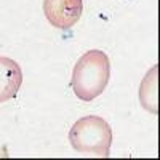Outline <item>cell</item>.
Listing matches in <instances>:
<instances>
[{"mask_svg": "<svg viewBox=\"0 0 160 160\" xmlns=\"http://www.w3.org/2000/svg\"><path fill=\"white\" fill-rule=\"evenodd\" d=\"M22 71L16 61L0 56V102L13 99L21 88Z\"/></svg>", "mask_w": 160, "mask_h": 160, "instance_id": "obj_4", "label": "cell"}, {"mask_svg": "<svg viewBox=\"0 0 160 160\" xmlns=\"http://www.w3.org/2000/svg\"><path fill=\"white\" fill-rule=\"evenodd\" d=\"M111 77L109 58L101 50H90L80 58L74 68L71 85L82 101H93L106 90Z\"/></svg>", "mask_w": 160, "mask_h": 160, "instance_id": "obj_1", "label": "cell"}, {"mask_svg": "<svg viewBox=\"0 0 160 160\" xmlns=\"http://www.w3.org/2000/svg\"><path fill=\"white\" fill-rule=\"evenodd\" d=\"M69 141L74 151L96 157H109L112 144V130L104 118L87 115L78 118L69 131Z\"/></svg>", "mask_w": 160, "mask_h": 160, "instance_id": "obj_2", "label": "cell"}, {"mask_svg": "<svg viewBox=\"0 0 160 160\" xmlns=\"http://www.w3.org/2000/svg\"><path fill=\"white\" fill-rule=\"evenodd\" d=\"M157 66H154L148 72L139 90L141 104L144 106V109L151 111L152 114H157Z\"/></svg>", "mask_w": 160, "mask_h": 160, "instance_id": "obj_5", "label": "cell"}, {"mask_svg": "<svg viewBox=\"0 0 160 160\" xmlns=\"http://www.w3.org/2000/svg\"><path fill=\"white\" fill-rule=\"evenodd\" d=\"M83 11L82 0H43V13L51 26L69 31Z\"/></svg>", "mask_w": 160, "mask_h": 160, "instance_id": "obj_3", "label": "cell"}]
</instances>
